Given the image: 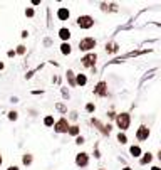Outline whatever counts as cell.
Returning <instances> with one entry per match:
<instances>
[{"mask_svg":"<svg viewBox=\"0 0 161 170\" xmlns=\"http://www.w3.org/2000/svg\"><path fill=\"white\" fill-rule=\"evenodd\" d=\"M114 123H116V126H118V130H119V131L126 133V131L131 128V123H133V116H131L129 111H121V113L116 115Z\"/></svg>","mask_w":161,"mask_h":170,"instance_id":"6da1fadb","label":"cell"},{"mask_svg":"<svg viewBox=\"0 0 161 170\" xmlns=\"http://www.w3.org/2000/svg\"><path fill=\"white\" fill-rule=\"evenodd\" d=\"M97 47V39L96 37H91V36H87V37H82L81 41H79V44H77V49L82 54H87V52H94V49Z\"/></svg>","mask_w":161,"mask_h":170,"instance_id":"7a4b0ae2","label":"cell"},{"mask_svg":"<svg viewBox=\"0 0 161 170\" xmlns=\"http://www.w3.org/2000/svg\"><path fill=\"white\" fill-rule=\"evenodd\" d=\"M76 24L81 31H91L96 24V19L92 15H89V14H82V15H79L76 19Z\"/></svg>","mask_w":161,"mask_h":170,"instance_id":"3957f363","label":"cell"},{"mask_svg":"<svg viewBox=\"0 0 161 170\" xmlns=\"http://www.w3.org/2000/svg\"><path fill=\"white\" fill-rule=\"evenodd\" d=\"M92 94L94 96H97V98H109L111 93H109V86H108V81H101L96 82V86L92 88Z\"/></svg>","mask_w":161,"mask_h":170,"instance_id":"277c9868","label":"cell"},{"mask_svg":"<svg viewBox=\"0 0 161 170\" xmlns=\"http://www.w3.org/2000/svg\"><path fill=\"white\" fill-rule=\"evenodd\" d=\"M71 126V121L67 120V116H61L59 120H56V123L52 126L56 135H67V130Z\"/></svg>","mask_w":161,"mask_h":170,"instance_id":"5b68a950","label":"cell"},{"mask_svg":"<svg viewBox=\"0 0 161 170\" xmlns=\"http://www.w3.org/2000/svg\"><path fill=\"white\" fill-rule=\"evenodd\" d=\"M97 61L99 56L96 52H87V54H82V57H81V66L86 67V69H92V67H96Z\"/></svg>","mask_w":161,"mask_h":170,"instance_id":"8992f818","label":"cell"},{"mask_svg":"<svg viewBox=\"0 0 161 170\" xmlns=\"http://www.w3.org/2000/svg\"><path fill=\"white\" fill-rule=\"evenodd\" d=\"M74 163H76V167H79V169H86V167H89V163H91V153L84 152V150L77 152L76 157H74Z\"/></svg>","mask_w":161,"mask_h":170,"instance_id":"52a82bcc","label":"cell"},{"mask_svg":"<svg viewBox=\"0 0 161 170\" xmlns=\"http://www.w3.org/2000/svg\"><path fill=\"white\" fill-rule=\"evenodd\" d=\"M149 136H151V130H149L148 125H139V126L136 128L134 138H136V142H139V145L143 143V142H148Z\"/></svg>","mask_w":161,"mask_h":170,"instance_id":"ba28073f","label":"cell"},{"mask_svg":"<svg viewBox=\"0 0 161 170\" xmlns=\"http://www.w3.org/2000/svg\"><path fill=\"white\" fill-rule=\"evenodd\" d=\"M56 17L61 22H67L71 19V10H69L67 7H59L57 10H56Z\"/></svg>","mask_w":161,"mask_h":170,"instance_id":"9c48e42d","label":"cell"},{"mask_svg":"<svg viewBox=\"0 0 161 170\" xmlns=\"http://www.w3.org/2000/svg\"><path fill=\"white\" fill-rule=\"evenodd\" d=\"M153 160H155V155H153V152H144V153H143L139 158H138V162H139L141 167H148V165L153 163Z\"/></svg>","mask_w":161,"mask_h":170,"instance_id":"30bf717a","label":"cell"},{"mask_svg":"<svg viewBox=\"0 0 161 170\" xmlns=\"http://www.w3.org/2000/svg\"><path fill=\"white\" fill-rule=\"evenodd\" d=\"M57 36H59V39H61V42H69L71 37H72V31H71L69 27H61L57 31Z\"/></svg>","mask_w":161,"mask_h":170,"instance_id":"8fae6325","label":"cell"},{"mask_svg":"<svg viewBox=\"0 0 161 170\" xmlns=\"http://www.w3.org/2000/svg\"><path fill=\"white\" fill-rule=\"evenodd\" d=\"M128 150H129V155L133 157V158H139L141 155L144 153L139 143H133V145H129V148H128Z\"/></svg>","mask_w":161,"mask_h":170,"instance_id":"7c38bea8","label":"cell"},{"mask_svg":"<svg viewBox=\"0 0 161 170\" xmlns=\"http://www.w3.org/2000/svg\"><path fill=\"white\" fill-rule=\"evenodd\" d=\"M66 81H67V86L69 88H77L76 86V72L72 71V69H67L66 71Z\"/></svg>","mask_w":161,"mask_h":170,"instance_id":"4fadbf2b","label":"cell"},{"mask_svg":"<svg viewBox=\"0 0 161 170\" xmlns=\"http://www.w3.org/2000/svg\"><path fill=\"white\" fill-rule=\"evenodd\" d=\"M86 84H87V74L86 72H76V86L84 88Z\"/></svg>","mask_w":161,"mask_h":170,"instance_id":"5bb4252c","label":"cell"},{"mask_svg":"<svg viewBox=\"0 0 161 170\" xmlns=\"http://www.w3.org/2000/svg\"><path fill=\"white\" fill-rule=\"evenodd\" d=\"M67 135L71 138L79 136V135H81V125L79 123H71V126H69V130H67Z\"/></svg>","mask_w":161,"mask_h":170,"instance_id":"9a60e30c","label":"cell"},{"mask_svg":"<svg viewBox=\"0 0 161 170\" xmlns=\"http://www.w3.org/2000/svg\"><path fill=\"white\" fill-rule=\"evenodd\" d=\"M104 51L108 52V54H116V52L119 51V44L114 41H109L106 44V47H104Z\"/></svg>","mask_w":161,"mask_h":170,"instance_id":"2e32d148","label":"cell"},{"mask_svg":"<svg viewBox=\"0 0 161 170\" xmlns=\"http://www.w3.org/2000/svg\"><path fill=\"white\" fill-rule=\"evenodd\" d=\"M59 49H61V54L66 56V57L72 54V46H71V42H61V47H59Z\"/></svg>","mask_w":161,"mask_h":170,"instance_id":"e0dca14e","label":"cell"},{"mask_svg":"<svg viewBox=\"0 0 161 170\" xmlns=\"http://www.w3.org/2000/svg\"><path fill=\"white\" fill-rule=\"evenodd\" d=\"M34 163V155L32 153H24L22 155V165L24 167H30Z\"/></svg>","mask_w":161,"mask_h":170,"instance_id":"ac0fdd59","label":"cell"},{"mask_svg":"<svg viewBox=\"0 0 161 170\" xmlns=\"http://www.w3.org/2000/svg\"><path fill=\"white\" fill-rule=\"evenodd\" d=\"M116 140H118V143L119 145H128L129 138H128V133H123V131H118L116 135Z\"/></svg>","mask_w":161,"mask_h":170,"instance_id":"d6986e66","label":"cell"},{"mask_svg":"<svg viewBox=\"0 0 161 170\" xmlns=\"http://www.w3.org/2000/svg\"><path fill=\"white\" fill-rule=\"evenodd\" d=\"M42 123H44V126H47V128H52L54 123H56V118H54L52 115H45L44 120H42Z\"/></svg>","mask_w":161,"mask_h":170,"instance_id":"ffe728a7","label":"cell"},{"mask_svg":"<svg viewBox=\"0 0 161 170\" xmlns=\"http://www.w3.org/2000/svg\"><path fill=\"white\" fill-rule=\"evenodd\" d=\"M91 125H92L94 128L97 130L99 133H101V131H103V130H104V123H103V121H101V120L94 118V116H92V118H91Z\"/></svg>","mask_w":161,"mask_h":170,"instance_id":"44dd1931","label":"cell"},{"mask_svg":"<svg viewBox=\"0 0 161 170\" xmlns=\"http://www.w3.org/2000/svg\"><path fill=\"white\" fill-rule=\"evenodd\" d=\"M56 109H57L61 115H67L69 113V109H67V106L64 103H56Z\"/></svg>","mask_w":161,"mask_h":170,"instance_id":"7402d4cb","label":"cell"},{"mask_svg":"<svg viewBox=\"0 0 161 170\" xmlns=\"http://www.w3.org/2000/svg\"><path fill=\"white\" fill-rule=\"evenodd\" d=\"M14 51H15V54H17V56H25L27 47L24 46V44H19V46H17L15 49H14Z\"/></svg>","mask_w":161,"mask_h":170,"instance_id":"603a6c76","label":"cell"},{"mask_svg":"<svg viewBox=\"0 0 161 170\" xmlns=\"http://www.w3.org/2000/svg\"><path fill=\"white\" fill-rule=\"evenodd\" d=\"M7 118H9V121H17V120H19V111L10 109V111L7 113Z\"/></svg>","mask_w":161,"mask_h":170,"instance_id":"cb8c5ba5","label":"cell"},{"mask_svg":"<svg viewBox=\"0 0 161 170\" xmlns=\"http://www.w3.org/2000/svg\"><path fill=\"white\" fill-rule=\"evenodd\" d=\"M77 118H79V113L76 111V109H72V111H69V121L71 123H77Z\"/></svg>","mask_w":161,"mask_h":170,"instance_id":"d4e9b609","label":"cell"},{"mask_svg":"<svg viewBox=\"0 0 161 170\" xmlns=\"http://www.w3.org/2000/svg\"><path fill=\"white\" fill-rule=\"evenodd\" d=\"M111 131H113V123H108V125H104V130L101 131V135L103 136H109Z\"/></svg>","mask_w":161,"mask_h":170,"instance_id":"484cf974","label":"cell"},{"mask_svg":"<svg viewBox=\"0 0 161 170\" xmlns=\"http://www.w3.org/2000/svg\"><path fill=\"white\" fill-rule=\"evenodd\" d=\"M24 14H25L27 19H34V17H35V9H34V7H27Z\"/></svg>","mask_w":161,"mask_h":170,"instance_id":"4316f807","label":"cell"},{"mask_svg":"<svg viewBox=\"0 0 161 170\" xmlns=\"http://www.w3.org/2000/svg\"><path fill=\"white\" fill-rule=\"evenodd\" d=\"M84 108H86V111H87V113H91V115H92L94 111H96V104H94L92 101H87V103H86V106H84Z\"/></svg>","mask_w":161,"mask_h":170,"instance_id":"83f0119b","label":"cell"},{"mask_svg":"<svg viewBox=\"0 0 161 170\" xmlns=\"http://www.w3.org/2000/svg\"><path fill=\"white\" fill-rule=\"evenodd\" d=\"M113 108H114V106H111V109L106 113V115H108V120H109V121H114V120H116V115H118V113H116V109H113Z\"/></svg>","mask_w":161,"mask_h":170,"instance_id":"f1b7e54d","label":"cell"},{"mask_svg":"<svg viewBox=\"0 0 161 170\" xmlns=\"http://www.w3.org/2000/svg\"><path fill=\"white\" fill-rule=\"evenodd\" d=\"M74 143L79 145V147H82V145L86 143V138H84L82 135H79V136H76V138H74Z\"/></svg>","mask_w":161,"mask_h":170,"instance_id":"f546056e","label":"cell"},{"mask_svg":"<svg viewBox=\"0 0 161 170\" xmlns=\"http://www.w3.org/2000/svg\"><path fill=\"white\" fill-rule=\"evenodd\" d=\"M118 10H119V5H118V4H113V2L108 4V12H118Z\"/></svg>","mask_w":161,"mask_h":170,"instance_id":"4dcf8cb0","label":"cell"},{"mask_svg":"<svg viewBox=\"0 0 161 170\" xmlns=\"http://www.w3.org/2000/svg\"><path fill=\"white\" fill-rule=\"evenodd\" d=\"M92 157H94V158H96V160H99V158H101V152H99V147H97V143L94 145V152H92Z\"/></svg>","mask_w":161,"mask_h":170,"instance_id":"1f68e13d","label":"cell"},{"mask_svg":"<svg viewBox=\"0 0 161 170\" xmlns=\"http://www.w3.org/2000/svg\"><path fill=\"white\" fill-rule=\"evenodd\" d=\"M155 72H156V69H149V71L146 72V76L143 77V79H141V82H144L146 79H148V77H151V76H153V74H155Z\"/></svg>","mask_w":161,"mask_h":170,"instance_id":"d6a6232c","label":"cell"},{"mask_svg":"<svg viewBox=\"0 0 161 170\" xmlns=\"http://www.w3.org/2000/svg\"><path fill=\"white\" fill-rule=\"evenodd\" d=\"M61 94H62L64 99H69V91H67V88H61Z\"/></svg>","mask_w":161,"mask_h":170,"instance_id":"836d02e7","label":"cell"},{"mask_svg":"<svg viewBox=\"0 0 161 170\" xmlns=\"http://www.w3.org/2000/svg\"><path fill=\"white\" fill-rule=\"evenodd\" d=\"M99 9L103 12H108V2H101V4H99Z\"/></svg>","mask_w":161,"mask_h":170,"instance_id":"e575fe53","label":"cell"},{"mask_svg":"<svg viewBox=\"0 0 161 170\" xmlns=\"http://www.w3.org/2000/svg\"><path fill=\"white\" fill-rule=\"evenodd\" d=\"M35 71H37V69H30V71H29V72L25 74V79H30V77L34 76V74H35Z\"/></svg>","mask_w":161,"mask_h":170,"instance_id":"d590c367","label":"cell"},{"mask_svg":"<svg viewBox=\"0 0 161 170\" xmlns=\"http://www.w3.org/2000/svg\"><path fill=\"white\" fill-rule=\"evenodd\" d=\"M44 46H52V39L45 37V39H44Z\"/></svg>","mask_w":161,"mask_h":170,"instance_id":"8d00e7d4","label":"cell"},{"mask_svg":"<svg viewBox=\"0 0 161 170\" xmlns=\"http://www.w3.org/2000/svg\"><path fill=\"white\" fill-rule=\"evenodd\" d=\"M40 4H42L40 0H32V2H30V5H32V7H37V5H40Z\"/></svg>","mask_w":161,"mask_h":170,"instance_id":"74e56055","label":"cell"},{"mask_svg":"<svg viewBox=\"0 0 161 170\" xmlns=\"http://www.w3.org/2000/svg\"><path fill=\"white\" fill-rule=\"evenodd\" d=\"M7 56H9V57H15L17 54H15V51H14V49H10V51L7 52Z\"/></svg>","mask_w":161,"mask_h":170,"instance_id":"f35d334b","label":"cell"},{"mask_svg":"<svg viewBox=\"0 0 161 170\" xmlns=\"http://www.w3.org/2000/svg\"><path fill=\"white\" fill-rule=\"evenodd\" d=\"M156 160H158V162L161 163V148L158 150V152H156Z\"/></svg>","mask_w":161,"mask_h":170,"instance_id":"ab89813d","label":"cell"},{"mask_svg":"<svg viewBox=\"0 0 161 170\" xmlns=\"http://www.w3.org/2000/svg\"><path fill=\"white\" fill-rule=\"evenodd\" d=\"M22 39H27V37H29V31H22Z\"/></svg>","mask_w":161,"mask_h":170,"instance_id":"60d3db41","label":"cell"},{"mask_svg":"<svg viewBox=\"0 0 161 170\" xmlns=\"http://www.w3.org/2000/svg\"><path fill=\"white\" fill-rule=\"evenodd\" d=\"M7 170H20V167H19V165H10Z\"/></svg>","mask_w":161,"mask_h":170,"instance_id":"b9f144b4","label":"cell"},{"mask_svg":"<svg viewBox=\"0 0 161 170\" xmlns=\"http://www.w3.org/2000/svg\"><path fill=\"white\" fill-rule=\"evenodd\" d=\"M149 170H161V167H160V165H151Z\"/></svg>","mask_w":161,"mask_h":170,"instance_id":"7bdbcfd3","label":"cell"},{"mask_svg":"<svg viewBox=\"0 0 161 170\" xmlns=\"http://www.w3.org/2000/svg\"><path fill=\"white\" fill-rule=\"evenodd\" d=\"M121 170H134V169H131L129 165H124V167H123V169H121Z\"/></svg>","mask_w":161,"mask_h":170,"instance_id":"ee69618b","label":"cell"},{"mask_svg":"<svg viewBox=\"0 0 161 170\" xmlns=\"http://www.w3.org/2000/svg\"><path fill=\"white\" fill-rule=\"evenodd\" d=\"M32 94H44V91H42V89L40 91H32Z\"/></svg>","mask_w":161,"mask_h":170,"instance_id":"f6af8a7d","label":"cell"},{"mask_svg":"<svg viewBox=\"0 0 161 170\" xmlns=\"http://www.w3.org/2000/svg\"><path fill=\"white\" fill-rule=\"evenodd\" d=\"M4 67H5V64H4V62L0 61V71H4Z\"/></svg>","mask_w":161,"mask_h":170,"instance_id":"bcb514c9","label":"cell"},{"mask_svg":"<svg viewBox=\"0 0 161 170\" xmlns=\"http://www.w3.org/2000/svg\"><path fill=\"white\" fill-rule=\"evenodd\" d=\"M2 163H4V157H2V153H0V167H2Z\"/></svg>","mask_w":161,"mask_h":170,"instance_id":"7dc6e473","label":"cell"},{"mask_svg":"<svg viewBox=\"0 0 161 170\" xmlns=\"http://www.w3.org/2000/svg\"><path fill=\"white\" fill-rule=\"evenodd\" d=\"M96 170H106V169H101V167H99V169H96Z\"/></svg>","mask_w":161,"mask_h":170,"instance_id":"c3c4849f","label":"cell"}]
</instances>
